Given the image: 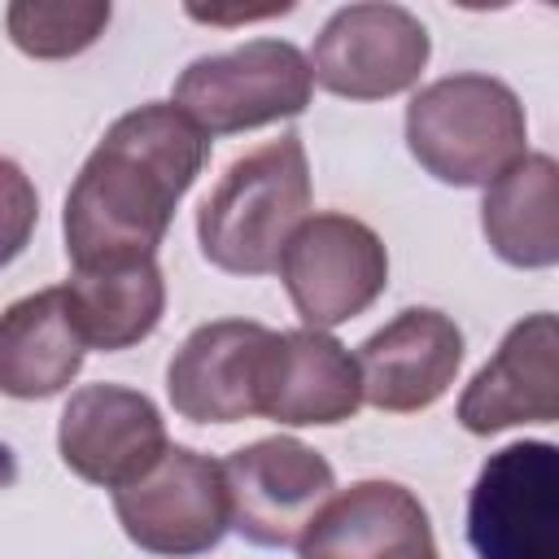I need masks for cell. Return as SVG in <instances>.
Returning a JSON list of instances; mask_svg holds the SVG:
<instances>
[{"mask_svg":"<svg viewBox=\"0 0 559 559\" xmlns=\"http://www.w3.org/2000/svg\"><path fill=\"white\" fill-rule=\"evenodd\" d=\"M205 157L210 135L175 100L114 118L66 192L61 231L74 271L153 258Z\"/></svg>","mask_w":559,"mask_h":559,"instance_id":"6da1fadb","label":"cell"},{"mask_svg":"<svg viewBox=\"0 0 559 559\" xmlns=\"http://www.w3.org/2000/svg\"><path fill=\"white\" fill-rule=\"evenodd\" d=\"M310 162L297 131L236 157L197 210L201 253L231 275H266L310 218Z\"/></svg>","mask_w":559,"mask_h":559,"instance_id":"7a4b0ae2","label":"cell"},{"mask_svg":"<svg viewBox=\"0 0 559 559\" xmlns=\"http://www.w3.org/2000/svg\"><path fill=\"white\" fill-rule=\"evenodd\" d=\"M528 122L520 96L489 74H445L406 105L411 157L450 188H489L524 157Z\"/></svg>","mask_w":559,"mask_h":559,"instance_id":"3957f363","label":"cell"},{"mask_svg":"<svg viewBox=\"0 0 559 559\" xmlns=\"http://www.w3.org/2000/svg\"><path fill=\"white\" fill-rule=\"evenodd\" d=\"M314 92L310 57L288 39H249L197 57L175 79V105L205 135H236L306 114Z\"/></svg>","mask_w":559,"mask_h":559,"instance_id":"277c9868","label":"cell"},{"mask_svg":"<svg viewBox=\"0 0 559 559\" xmlns=\"http://www.w3.org/2000/svg\"><path fill=\"white\" fill-rule=\"evenodd\" d=\"M114 515L122 533L148 555H205L231 528L227 472L201 450L170 445L153 472H144L127 489H114Z\"/></svg>","mask_w":559,"mask_h":559,"instance_id":"5b68a950","label":"cell"},{"mask_svg":"<svg viewBox=\"0 0 559 559\" xmlns=\"http://www.w3.org/2000/svg\"><path fill=\"white\" fill-rule=\"evenodd\" d=\"M476 559H559V445L515 441L485 459L467 493Z\"/></svg>","mask_w":559,"mask_h":559,"instance_id":"8992f818","label":"cell"},{"mask_svg":"<svg viewBox=\"0 0 559 559\" xmlns=\"http://www.w3.org/2000/svg\"><path fill=\"white\" fill-rule=\"evenodd\" d=\"M280 280L306 328H336L362 314L389 284L384 240L354 214H310L284 249Z\"/></svg>","mask_w":559,"mask_h":559,"instance_id":"52a82bcc","label":"cell"},{"mask_svg":"<svg viewBox=\"0 0 559 559\" xmlns=\"http://www.w3.org/2000/svg\"><path fill=\"white\" fill-rule=\"evenodd\" d=\"M231 528L253 546H297L336 493L332 463L297 437H262L223 463Z\"/></svg>","mask_w":559,"mask_h":559,"instance_id":"ba28073f","label":"cell"},{"mask_svg":"<svg viewBox=\"0 0 559 559\" xmlns=\"http://www.w3.org/2000/svg\"><path fill=\"white\" fill-rule=\"evenodd\" d=\"M432 39L424 22L402 4H345L336 9L310 48L314 83L349 100H384L419 83Z\"/></svg>","mask_w":559,"mask_h":559,"instance_id":"9c48e42d","label":"cell"},{"mask_svg":"<svg viewBox=\"0 0 559 559\" xmlns=\"http://www.w3.org/2000/svg\"><path fill=\"white\" fill-rule=\"evenodd\" d=\"M280 332L249 319H214L188 332L166 367L170 406L192 424H240L262 415Z\"/></svg>","mask_w":559,"mask_h":559,"instance_id":"30bf717a","label":"cell"},{"mask_svg":"<svg viewBox=\"0 0 559 559\" xmlns=\"http://www.w3.org/2000/svg\"><path fill=\"white\" fill-rule=\"evenodd\" d=\"M57 450L79 480L127 489L162 463L170 441L153 397L127 384H83L61 411Z\"/></svg>","mask_w":559,"mask_h":559,"instance_id":"8fae6325","label":"cell"},{"mask_svg":"<svg viewBox=\"0 0 559 559\" xmlns=\"http://www.w3.org/2000/svg\"><path fill=\"white\" fill-rule=\"evenodd\" d=\"M459 424L493 437L520 424H559V314H524L511 323L493 358L459 397Z\"/></svg>","mask_w":559,"mask_h":559,"instance_id":"7c38bea8","label":"cell"},{"mask_svg":"<svg viewBox=\"0 0 559 559\" xmlns=\"http://www.w3.org/2000/svg\"><path fill=\"white\" fill-rule=\"evenodd\" d=\"M463 362V332L450 314L411 306L358 345L362 397L376 411H428L454 384Z\"/></svg>","mask_w":559,"mask_h":559,"instance_id":"4fadbf2b","label":"cell"},{"mask_svg":"<svg viewBox=\"0 0 559 559\" xmlns=\"http://www.w3.org/2000/svg\"><path fill=\"white\" fill-rule=\"evenodd\" d=\"M432 524L424 502L397 480H358L314 515L297 542V559H397L428 546Z\"/></svg>","mask_w":559,"mask_h":559,"instance_id":"5bb4252c","label":"cell"},{"mask_svg":"<svg viewBox=\"0 0 559 559\" xmlns=\"http://www.w3.org/2000/svg\"><path fill=\"white\" fill-rule=\"evenodd\" d=\"M362 371L358 358L319 328L280 332L271 371H266V397L262 415L288 428L306 424H345L362 406Z\"/></svg>","mask_w":559,"mask_h":559,"instance_id":"9a60e30c","label":"cell"},{"mask_svg":"<svg viewBox=\"0 0 559 559\" xmlns=\"http://www.w3.org/2000/svg\"><path fill=\"white\" fill-rule=\"evenodd\" d=\"M87 341L74 323L66 284L17 297L0 319V389L9 397H52L83 367Z\"/></svg>","mask_w":559,"mask_h":559,"instance_id":"2e32d148","label":"cell"},{"mask_svg":"<svg viewBox=\"0 0 559 559\" xmlns=\"http://www.w3.org/2000/svg\"><path fill=\"white\" fill-rule=\"evenodd\" d=\"M480 231L507 266H559V157L524 153L480 201Z\"/></svg>","mask_w":559,"mask_h":559,"instance_id":"e0dca14e","label":"cell"},{"mask_svg":"<svg viewBox=\"0 0 559 559\" xmlns=\"http://www.w3.org/2000/svg\"><path fill=\"white\" fill-rule=\"evenodd\" d=\"M74 323L87 349H131L162 323L166 310V280L153 258L114 262V266H83L66 280Z\"/></svg>","mask_w":559,"mask_h":559,"instance_id":"ac0fdd59","label":"cell"},{"mask_svg":"<svg viewBox=\"0 0 559 559\" xmlns=\"http://www.w3.org/2000/svg\"><path fill=\"white\" fill-rule=\"evenodd\" d=\"M9 39L26 57H74L92 48L105 26H109V4L105 0H13L4 9Z\"/></svg>","mask_w":559,"mask_h":559,"instance_id":"d6986e66","label":"cell"},{"mask_svg":"<svg viewBox=\"0 0 559 559\" xmlns=\"http://www.w3.org/2000/svg\"><path fill=\"white\" fill-rule=\"evenodd\" d=\"M397 559H441V555H437V546L428 542V546H415V550H402Z\"/></svg>","mask_w":559,"mask_h":559,"instance_id":"ffe728a7","label":"cell"}]
</instances>
